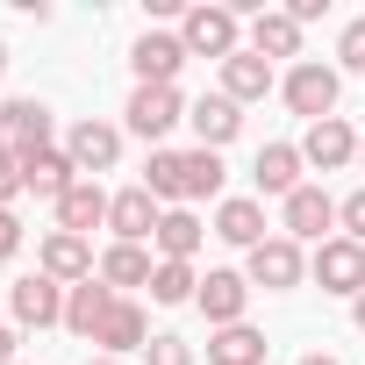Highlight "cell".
Returning <instances> with one entry per match:
<instances>
[{
    "label": "cell",
    "mask_w": 365,
    "mask_h": 365,
    "mask_svg": "<svg viewBox=\"0 0 365 365\" xmlns=\"http://www.w3.org/2000/svg\"><path fill=\"white\" fill-rule=\"evenodd\" d=\"M93 344H101V358H129V351H143L150 344V315L122 294L108 315H101V329H93Z\"/></svg>",
    "instance_id": "9a60e30c"
},
{
    "label": "cell",
    "mask_w": 365,
    "mask_h": 365,
    "mask_svg": "<svg viewBox=\"0 0 365 365\" xmlns=\"http://www.w3.org/2000/svg\"><path fill=\"white\" fill-rule=\"evenodd\" d=\"M36 272H51L58 287H86V279L101 272V258H93V244H86V237H72V230H51V237H43V258H36Z\"/></svg>",
    "instance_id": "7c38bea8"
},
{
    "label": "cell",
    "mask_w": 365,
    "mask_h": 365,
    "mask_svg": "<svg viewBox=\"0 0 365 365\" xmlns=\"http://www.w3.org/2000/svg\"><path fill=\"white\" fill-rule=\"evenodd\" d=\"M15 194H22V165H15L8 143H0V208H15Z\"/></svg>",
    "instance_id": "d6a6232c"
},
{
    "label": "cell",
    "mask_w": 365,
    "mask_h": 365,
    "mask_svg": "<svg viewBox=\"0 0 365 365\" xmlns=\"http://www.w3.org/2000/svg\"><path fill=\"white\" fill-rule=\"evenodd\" d=\"M244 51H258L265 65H272V58H301V22H294L287 8H265V15L244 29Z\"/></svg>",
    "instance_id": "ffe728a7"
},
{
    "label": "cell",
    "mask_w": 365,
    "mask_h": 365,
    "mask_svg": "<svg viewBox=\"0 0 365 365\" xmlns=\"http://www.w3.org/2000/svg\"><path fill=\"white\" fill-rule=\"evenodd\" d=\"M136 187H143L158 208H187V150H150V165H143Z\"/></svg>",
    "instance_id": "44dd1931"
},
{
    "label": "cell",
    "mask_w": 365,
    "mask_h": 365,
    "mask_svg": "<svg viewBox=\"0 0 365 365\" xmlns=\"http://www.w3.org/2000/svg\"><path fill=\"white\" fill-rule=\"evenodd\" d=\"M158 222H165V208H158L143 187H122V194H115V208H108L115 244H143V237H158Z\"/></svg>",
    "instance_id": "ac0fdd59"
},
{
    "label": "cell",
    "mask_w": 365,
    "mask_h": 365,
    "mask_svg": "<svg viewBox=\"0 0 365 365\" xmlns=\"http://www.w3.org/2000/svg\"><path fill=\"white\" fill-rule=\"evenodd\" d=\"M15 165H22V194H43L51 208L79 187V165L65 158V143H43V150H15Z\"/></svg>",
    "instance_id": "8992f818"
},
{
    "label": "cell",
    "mask_w": 365,
    "mask_h": 365,
    "mask_svg": "<svg viewBox=\"0 0 365 365\" xmlns=\"http://www.w3.org/2000/svg\"><path fill=\"white\" fill-rule=\"evenodd\" d=\"M58 129V115L36 101V93H15V101H0V143L8 150H43Z\"/></svg>",
    "instance_id": "8fae6325"
},
{
    "label": "cell",
    "mask_w": 365,
    "mask_h": 365,
    "mask_svg": "<svg viewBox=\"0 0 365 365\" xmlns=\"http://www.w3.org/2000/svg\"><path fill=\"white\" fill-rule=\"evenodd\" d=\"M15 344H22V336H15L8 322H0V365H22V358H15Z\"/></svg>",
    "instance_id": "e575fe53"
},
{
    "label": "cell",
    "mask_w": 365,
    "mask_h": 365,
    "mask_svg": "<svg viewBox=\"0 0 365 365\" xmlns=\"http://www.w3.org/2000/svg\"><path fill=\"white\" fill-rule=\"evenodd\" d=\"M358 158H365V136H358Z\"/></svg>",
    "instance_id": "ab89813d"
},
{
    "label": "cell",
    "mask_w": 365,
    "mask_h": 365,
    "mask_svg": "<svg viewBox=\"0 0 365 365\" xmlns=\"http://www.w3.org/2000/svg\"><path fill=\"white\" fill-rule=\"evenodd\" d=\"M8 308H15L22 329H51V322H65V287L51 272H29V279L8 287Z\"/></svg>",
    "instance_id": "4fadbf2b"
},
{
    "label": "cell",
    "mask_w": 365,
    "mask_h": 365,
    "mask_svg": "<svg viewBox=\"0 0 365 365\" xmlns=\"http://www.w3.org/2000/svg\"><path fill=\"white\" fill-rule=\"evenodd\" d=\"M301 158H308L315 172H344V165L358 158V129H351L344 115H329V122H308V136H301Z\"/></svg>",
    "instance_id": "5bb4252c"
},
{
    "label": "cell",
    "mask_w": 365,
    "mask_h": 365,
    "mask_svg": "<svg viewBox=\"0 0 365 365\" xmlns=\"http://www.w3.org/2000/svg\"><path fill=\"white\" fill-rule=\"evenodd\" d=\"M336 237H351V244H365V187L336 201Z\"/></svg>",
    "instance_id": "1f68e13d"
},
{
    "label": "cell",
    "mask_w": 365,
    "mask_h": 365,
    "mask_svg": "<svg viewBox=\"0 0 365 365\" xmlns=\"http://www.w3.org/2000/svg\"><path fill=\"white\" fill-rule=\"evenodd\" d=\"M179 43H187V58H237L244 51V15L222 8V0H201V8L179 15Z\"/></svg>",
    "instance_id": "6da1fadb"
},
{
    "label": "cell",
    "mask_w": 365,
    "mask_h": 365,
    "mask_svg": "<svg viewBox=\"0 0 365 365\" xmlns=\"http://www.w3.org/2000/svg\"><path fill=\"white\" fill-rule=\"evenodd\" d=\"M308 279H315L322 294H344V301H358V294H365V244H351V237H329V244H315V258H308Z\"/></svg>",
    "instance_id": "277c9868"
},
{
    "label": "cell",
    "mask_w": 365,
    "mask_h": 365,
    "mask_svg": "<svg viewBox=\"0 0 365 365\" xmlns=\"http://www.w3.org/2000/svg\"><path fill=\"white\" fill-rule=\"evenodd\" d=\"M272 86H279V79H272V65H265L258 51H237V58L222 65V93H230L237 108H244V101H265Z\"/></svg>",
    "instance_id": "cb8c5ba5"
},
{
    "label": "cell",
    "mask_w": 365,
    "mask_h": 365,
    "mask_svg": "<svg viewBox=\"0 0 365 365\" xmlns=\"http://www.w3.org/2000/svg\"><path fill=\"white\" fill-rule=\"evenodd\" d=\"M22 251V222H15V208H0V265H8Z\"/></svg>",
    "instance_id": "836d02e7"
},
{
    "label": "cell",
    "mask_w": 365,
    "mask_h": 365,
    "mask_svg": "<svg viewBox=\"0 0 365 365\" xmlns=\"http://www.w3.org/2000/svg\"><path fill=\"white\" fill-rule=\"evenodd\" d=\"M65 158L79 165V179H101V172H115V158H122V129L86 115V122L65 129Z\"/></svg>",
    "instance_id": "ba28073f"
},
{
    "label": "cell",
    "mask_w": 365,
    "mask_h": 365,
    "mask_svg": "<svg viewBox=\"0 0 365 365\" xmlns=\"http://www.w3.org/2000/svg\"><path fill=\"white\" fill-rule=\"evenodd\" d=\"M279 93H287V108H294L301 122H329V115H336V93H344V72H336V65L301 58V65L279 79Z\"/></svg>",
    "instance_id": "7a4b0ae2"
},
{
    "label": "cell",
    "mask_w": 365,
    "mask_h": 365,
    "mask_svg": "<svg viewBox=\"0 0 365 365\" xmlns=\"http://www.w3.org/2000/svg\"><path fill=\"white\" fill-rule=\"evenodd\" d=\"M129 65H136V86H179L187 43H179V29H143L129 43Z\"/></svg>",
    "instance_id": "52a82bcc"
},
{
    "label": "cell",
    "mask_w": 365,
    "mask_h": 365,
    "mask_svg": "<svg viewBox=\"0 0 365 365\" xmlns=\"http://www.w3.org/2000/svg\"><path fill=\"white\" fill-rule=\"evenodd\" d=\"M301 172H308V158H301V143H265V150H258V165H251V179H258V194H279V201L308 187Z\"/></svg>",
    "instance_id": "2e32d148"
},
{
    "label": "cell",
    "mask_w": 365,
    "mask_h": 365,
    "mask_svg": "<svg viewBox=\"0 0 365 365\" xmlns=\"http://www.w3.org/2000/svg\"><path fill=\"white\" fill-rule=\"evenodd\" d=\"M115 301H122V294H115V287H101V272H93L86 287H65V329L93 344V329H101V315H108Z\"/></svg>",
    "instance_id": "7402d4cb"
},
{
    "label": "cell",
    "mask_w": 365,
    "mask_h": 365,
    "mask_svg": "<svg viewBox=\"0 0 365 365\" xmlns=\"http://www.w3.org/2000/svg\"><path fill=\"white\" fill-rule=\"evenodd\" d=\"M301 365H336V358H329V351H308V358H301Z\"/></svg>",
    "instance_id": "d590c367"
},
{
    "label": "cell",
    "mask_w": 365,
    "mask_h": 365,
    "mask_svg": "<svg viewBox=\"0 0 365 365\" xmlns=\"http://www.w3.org/2000/svg\"><path fill=\"white\" fill-rule=\"evenodd\" d=\"M108 208H115V194L101 187V179H79V187L58 201V230H72V237H93V230L108 222Z\"/></svg>",
    "instance_id": "d6986e66"
},
{
    "label": "cell",
    "mask_w": 365,
    "mask_h": 365,
    "mask_svg": "<svg viewBox=\"0 0 365 365\" xmlns=\"http://www.w3.org/2000/svg\"><path fill=\"white\" fill-rule=\"evenodd\" d=\"M351 322H358V329H365V294H358V301H351Z\"/></svg>",
    "instance_id": "8d00e7d4"
},
{
    "label": "cell",
    "mask_w": 365,
    "mask_h": 365,
    "mask_svg": "<svg viewBox=\"0 0 365 365\" xmlns=\"http://www.w3.org/2000/svg\"><path fill=\"white\" fill-rule=\"evenodd\" d=\"M143 365H194V344L172 336V329H158V336L143 344Z\"/></svg>",
    "instance_id": "f546056e"
},
{
    "label": "cell",
    "mask_w": 365,
    "mask_h": 365,
    "mask_svg": "<svg viewBox=\"0 0 365 365\" xmlns=\"http://www.w3.org/2000/svg\"><path fill=\"white\" fill-rule=\"evenodd\" d=\"M265 329H251V322H230V329H215L208 336V365H265Z\"/></svg>",
    "instance_id": "484cf974"
},
{
    "label": "cell",
    "mask_w": 365,
    "mask_h": 365,
    "mask_svg": "<svg viewBox=\"0 0 365 365\" xmlns=\"http://www.w3.org/2000/svg\"><path fill=\"white\" fill-rule=\"evenodd\" d=\"M187 122H194L201 150H222V143H237V129H244V108H237L230 93H201V101L187 108Z\"/></svg>",
    "instance_id": "e0dca14e"
},
{
    "label": "cell",
    "mask_w": 365,
    "mask_h": 365,
    "mask_svg": "<svg viewBox=\"0 0 365 365\" xmlns=\"http://www.w3.org/2000/svg\"><path fill=\"white\" fill-rule=\"evenodd\" d=\"M251 279L244 272H230V265H215L208 279H201V294H194V308L208 315V329H230V322H244V308H251Z\"/></svg>",
    "instance_id": "30bf717a"
},
{
    "label": "cell",
    "mask_w": 365,
    "mask_h": 365,
    "mask_svg": "<svg viewBox=\"0 0 365 365\" xmlns=\"http://www.w3.org/2000/svg\"><path fill=\"white\" fill-rule=\"evenodd\" d=\"M86 365H122V358H86Z\"/></svg>",
    "instance_id": "74e56055"
},
{
    "label": "cell",
    "mask_w": 365,
    "mask_h": 365,
    "mask_svg": "<svg viewBox=\"0 0 365 365\" xmlns=\"http://www.w3.org/2000/svg\"><path fill=\"white\" fill-rule=\"evenodd\" d=\"M336 65H344V72H365V15L344 22V36H336Z\"/></svg>",
    "instance_id": "4dcf8cb0"
},
{
    "label": "cell",
    "mask_w": 365,
    "mask_h": 365,
    "mask_svg": "<svg viewBox=\"0 0 365 365\" xmlns=\"http://www.w3.org/2000/svg\"><path fill=\"white\" fill-rule=\"evenodd\" d=\"M244 279H251V287H265V294H294V287L308 279V258H301V244H294V237H265V244L244 258Z\"/></svg>",
    "instance_id": "5b68a950"
},
{
    "label": "cell",
    "mask_w": 365,
    "mask_h": 365,
    "mask_svg": "<svg viewBox=\"0 0 365 365\" xmlns=\"http://www.w3.org/2000/svg\"><path fill=\"white\" fill-rule=\"evenodd\" d=\"M201 237H208V230H201V215H194V208H165V222H158V237H150V244H158V258H179V265H194Z\"/></svg>",
    "instance_id": "4316f807"
},
{
    "label": "cell",
    "mask_w": 365,
    "mask_h": 365,
    "mask_svg": "<svg viewBox=\"0 0 365 365\" xmlns=\"http://www.w3.org/2000/svg\"><path fill=\"white\" fill-rule=\"evenodd\" d=\"M215 237L237 244V251H258V244H265V201H244V194L222 201V208H215Z\"/></svg>",
    "instance_id": "603a6c76"
},
{
    "label": "cell",
    "mask_w": 365,
    "mask_h": 365,
    "mask_svg": "<svg viewBox=\"0 0 365 365\" xmlns=\"http://www.w3.org/2000/svg\"><path fill=\"white\" fill-rule=\"evenodd\" d=\"M0 72H8V43H0Z\"/></svg>",
    "instance_id": "f35d334b"
},
{
    "label": "cell",
    "mask_w": 365,
    "mask_h": 365,
    "mask_svg": "<svg viewBox=\"0 0 365 365\" xmlns=\"http://www.w3.org/2000/svg\"><path fill=\"white\" fill-rule=\"evenodd\" d=\"M194 294H201V272H194V265L158 258V272H150V301H158V308H179V301H194Z\"/></svg>",
    "instance_id": "83f0119b"
},
{
    "label": "cell",
    "mask_w": 365,
    "mask_h": 365,
    "mask_svg": "<svg viewBox=\"0 0 365 365\" xmlns=\"http://www.w3.org/2000/svg\"><path fill=\"white\" fill-rule=\"evenodd\" d=\"M150 251L143 244H108L101 251V287H115V294H129V287H150Z\"/></svg>",
    "instance_id": "d4e9b609"
},
{
    "label": "cell",
    "mask_w": 365,
    "mask_h": 365,
    "mask_svg": "<svg viewBox=\"0 0 365 365\" xmlns=\"http://www.w3.org/2000/svg\"><path fill=\"white\" fill-rule=\"evenodd\" d=\"M222 179H230L222 150H187V201H215Z\"/></svg>",
    "instance_id": "f1b7e54d"
},
{
    "label": "cell",
    "mask_w": 365,
    "mask_h": 365,
    "mask_svg": "<svg viewBox=\"0 0 365 365\" xmlns=\"http://www.w3.org/2000/svg\"><path fill=\"white\" fill-rule=\"evenodd\" d=\"M279 215H287V230H279V237H294V244H329V237H336V201H329L322 187L287 194V201H279Z\"/></svg>",
    "instance_id": "9c48e42d"
},
{
    "label": "cell",
    "mask_w": 365,
    "mask_h": 365,
    "mask_svg": "<svg viewBox=\"0 0 365 365\" xmlns=\"http://www.w3.org/2000/svg\"><path fill=\"white\" fill-rule=\"evenodd\" d=\"M122 115H129V136H143L150 150H165V136L187 122V101H179V86H136Z\"/></svg>",
    "instance_id": "3957f363"
}]
</instances>
